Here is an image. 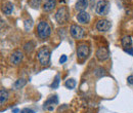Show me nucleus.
Masks as SVG:
<instances>
[{
	"label": "nucleus",
	"instance_id": "f257e3e1",
	"mask_svg": "<svg viewBox=\"0 0 133 113\" xmlns=\"http://www.w3.org/2000/svg\"><path fill=\"white\" fill-rule=\"evenodd\" d=\"M37 33L41 39H45V38L49 37L50 33H51V28H50L49 24L45 21L40 22L37 26Z\"/></svg>",
	"mask_w": 133,
	"mask_h": 113
},
{
	"label": "nucleus",
	"instance_id": "f03ea898",
	"mask_svg": "<svg viewBox=\"0 0 133 113\" xmlns=\"http://www.w3.org/2000/svg\"><path fill=\"white\" fill-rule=\"evenodd\" d=\"M37 58L41 65H48L50 61V50L46 46L41 47L38 50Z\"/></svg>",
	"mask_w": 133,
	"mask_h": 113
},
{
	"label": "nucleus",
	"instance_id": "7ed1b4c3",
	"mask_svg": "<svg viewBox=\"0 0 133 113\" xmlns=\"http://www.w3.org/2000/svg\"><path fill=\"white\" fill-rule=\"evenodd\" d=\"M69 10L66 6H62L57 9L56 14H55V21L58 23V24H65L68 22L69 20Z\"/></svg>",
	"mask_w": 133,
	"mask_h": 113
},
{
	"label": "nucleus",
	"instance_id": "20e7f679",
	"mask_svg": "<svg viewBox=\"0 0 133 113\" xmlns=\"http://www.w3.org/2000/svg\"><path fill=\"white\" fill-rule=\"evenodd\" d=\"M110 11V3L107 0H100L96 3L95 13L98 16H105Z\"/></svg>",
	"mask_w": 133,
	"mask_h": 113
},
{
	"label": "nucleus",
	"instance_id": "39448f33",
	"mask_svg": "<svg viewBox=\"0 0 133 113\" xmlns=\"http://www.w3.org/2000/svg\"><path fill=\"white\" fill-rule=\"evenodd\" d=\"M70 32H71V35L75 39H81V38H83L84 35H85L84 29L82 27L78 26V25H72L71 28H70Z\"/></svg>",
	"mask_w": 133,
	"mask_h": 113
},
{
	"label": "nucleus",
	"instance_id": "423d86ee",
	"mask_svg": "<svg viewBox=\"0 0 133 113\" xmlns=\"http://www.w3.org/2000/svg\"><path fill=\"white\" fill-rule=\"evenodd\" d=\"M111 23L108 21V20H99L97 23H96V29L99 31V32H107L111 29Z\"/></svg>",
	"mask_w": 133,
	"mask_h": 113
},
{
	"label": "nucleus",
	"instance_id": "0eeeda50",
	"mask_svg": "<svg viewBox=\"0 0 133 113\" xmlns=\"http://www.w3.org/2000/svg\"><path fill=\"white\" fill-rule=\"evenodd\" d=\"M89 55V47L86 44H80L77 47V56L79 59L83 60L85 58H87V56Z\"/></svg>",
	"mask_w": 133,
	"mask_h": 113
},
{
	"label": "nucleus",
	"instance_id": "6e6552de",
	"mask_svg": "<svg viewBox=\"0 0 133 113\" xmlns=\"http://www.w3.org/2000/svg\"><path fill=\"white\" fill-rule=\"evenodd\" d=\"M23 58H24L23 52H22L21 50H16V51H14V52L11 53L9 61H10L11 64L18 65L22 61H23Z\"/></svg>",
	"mask_w": 133,
	"mask_h": 113
},
{
	"label": "nucleus",
	"instance_id": "1a4fd4ad",
	"mask_svg": "<svg viewBox=\"0 0 133 113\" xmlns=\"http://www.w3.org/2000/svg\"><path fill=\"white\" fill-rule=\"evenodd\" d=\"M57 102H58V100H57V97H56V96H51L47 101H45L43 107H44L45 110L52 111V110L54 109V105H56Z\"/></svg>",
	"mask_w": 133,
	"mask_h": 113
},
{
	"label": "nucleus",
	"instance_id": "9d476101",
	"mask_svg": "<svg viewBox=\"0 0 133 113\" xmlns=\"http://www.w3.org/2000/svg\"><path fill=\"white\" fill-rule=\"evenodd\" d=\"M110 57V52H109V49L107 47H99V49L96 50V58L97 60L99 61H105L108 60Z\"/></svg>",
	"mask_w": 133,
	"mask_h": 113
},
{
	"label": "nucleus",
	"instance_id": "9b49d317",
	"mask_svg": "<svg viewBox=\"0 0 133 113\" xmlns=\"http://www.w3.org/2000/svg\"><path fill=\"white\" fill-rule=\"evenodd\" d=\"M77 21L81 24H87L90 21V16L86 11H80L77 15Z\"/></svg>",
	"mask_w": 133,
	"mask_h": 113
},
{
	"label": "nucleus",
	"instance_id": "f8f14e48",
	"mask_svg": "<svg viewBox=\"0 0 133 113\" xmlns=\"http://www.w3.org/2000/svg\"><path fill=\"white\" fill-rule=\"evenodd\" d=\"M88 6V0H78L76 2L75 8L78 11H85V9Z\"/></svg>",
	"mask_w": 133,
	"mask_h": 113
},
{
	"label": "nucleus",
	"instance_id": "ddd939ff",
	"mask_svg": "<svg viewBox=\"0 0 133 113\" xmlns=\"http://www.w3.org/2000/svg\"><path fill=\"white\" fill-rule=\"evenodd\" d=\"M121 43H122V46L125 47V49H130V46L132 45V38L131 36L129 35H126L122 38L121 40Z\"/></svg>",
	"mask_w": 133,
	"mask_h": 113
},
{
	"label": "nucleus",
	"instance_id": "4468645a",
	"mask_svg": "<svg viewBox=\"0 0 133 113\" xmlns=\"http://www.w3.org/2000/svg\"><path fill=\"white\" fill-rule=\"evenodd\" d=\"M55 4H56V0H46L43 5V9L45 11H50L55 7Z\"/></svg>",
	"mask_w": 133,
	"mask_h": 113
},
{
	"label": "nucleus",
	"instance_id": "2eb2a0df",
	"mask_svg": "<svg viewBox=\"0 0 133 113\" xmlns=\"http://www.w3.org/2000/svg\"><path fill=\"white\" fill-rule=\"evenodd\" d=\"M2 10H3L4 15H7V16L10 15V14L12 13V10H14V4H12L11 2H6V3L3 5Z\"/></svg>",
	"mask_w": 133,
	"mask_h": 113
},
{
	"label": "nucleus",
	"instance_id": "dca6fc26",
	"mask_svg": "<svg viewBox=\"0 0 133 113\" xmlns=\"http://www.w3.org/2000/svg\"><path fill=\"white\" fill-rule=\"evenodd\" d=\"M8 97H9L8 92H7L6 90L2 88V90L0 91V104H1V105H4V104L6 103Z\"/></svg>",
	"mask_w": 133,
	"mask_h": 113
},
{
	"label": "nucleus",
	"instance_id": "f3484780",
	"mask_svg": "<svg viewBox=\"0 0 133 113\" xmlns=\"http://www.w3.org/2000/svg\"><path fill=\"white\" fill-rule=\"evenodd\" d=\"M26 83H27L26 79L19 78V79H17V80L12 84V87H14V90H18V88H22L23 86H25Z\"/></svg>",
	"mask_w": 133,
	"mask_h": 113
},
{
	"label": "nucleus",
	"instance_id": "a211bd4d",
	"mask_svg": "<svg viewBox=\"0 0 133 113\" xmlns=\"http://www.w3.org/2000/svg\"><path fill=\"white\" fill-rule=\"evenodd\" d=\"M65 85H66V88L73 90V88H75V86H76V80L73 79V78H70V79H68V80L65 82Z\"/></svg>",
	"mask_w": 133,
	"mask_h": 113
},
{
	"label": "nucleus",
	"instance_id": "6ab92c4d",
	"mask_svg": "<svg viewBox=\"0 0 133 113\" xmlns=\"http://www.w3.org/2000/svg\"><path fill=\"white\" fill-rule=\"evenodd\" d=\"M34 47H35V45H34V43L32 41H29V42H27V43L24 45V49H25L26 52H31L34 49Z\"/></svg>",
	"mask_w": 133,
	"mask_h": 113
},
{
	"label": "nucleus",
	"instance_id": "aec40b11",
	"mask_svg": "<svg viewBox=\"0 0 133 113\" xmlns=\"http://www.w3.org/2000/svg\"><path fill=\"white\" fill-rule=\"evenodd\" d=\"M24 24H25V30H26V31H29V30L32 28V26H33L32 20H26Z\"/></svg>",
	"mask_w": 133,
	"mask_h": 113
},
{
	"label": "nucleus",
	"instance_id": "412c9836",
	"mask_svg": "<svg viewBox=\"0 0 133 113\" xmlns=\"http://www.w3.org/2000/svg\"><path fill=\"white\" fill-rule=\"evenodd\" d=\"M105 71H104V69H102V68H97V69H95L94 70V74L97 76V77H101V76H103L105 73H104Z\"/></svg>",
	"mask_w": 133,
	"mask_h": 113
},
{
	"label": "nucleus",
	"instance_id": "4be33fe9",
	"mask_svg": "<svg viewBox=\"0 0 133 113\" xmlns=\"http://www.w3.org/2000/svg\"><path fill=\"white\" fill-rule=\"evenodd\" d=\"M30 5L33 8H38L41 5V0H31L30 1Z\"/></svg>",
	"mask_w": 133,
	"mask_h": 113
},
{
	"label": "nucleus",
	"instance_id": "5701e85b",
	"mask_svg": "<svg viewBox=\"0 0 133 113\" xmlns=\"http://www.w3.org/2000/svg\"><path fill=\"white\" fill-rule=\"evenodd\" d=\"M58 85H59V75H56L55 79L53 80L52 84H51V87H52V88H57Z\"/></svg>",
	"mask_w": 133,
	"mask_h": 113
},
{
	"label": "nucleus",
	"instance_id": "b1692460",
	"mask_svg": "<svg viewBox=\"0 0 133 113\" xmlns=\"http://www.w3.org/2000/svg\"><path fill=\"white\" fill-rule=\"evenodd\" d=\"M66 59H68V58H66V55H63V56L61 57V59H59V63H61V64H64V63H66Z\"/></svg>",
	"mask_w": 133,
	"mask_h": 113
},
{
	"label": "nucleus",
	"instance_id": "393cba45",
	"mask_svg": "<svg viewBox=\"0 0 133 113\" xmlns=\"http://www.w3.org/2000/svg\"><path fill=\"white\" fill-rule=\"evenodd\" d=\"M21 113H35L32 110V109H29V108H25V109H23L22 111H21Z\"/></svg>",
	"mask_w": 133,
	"mask_h": 113
},
{
	"label": "nucleus",
	"instance_id": "a878e982",
	"mask_svg": "<svg viewBox=\"0 0 133 113\" xmlns=\"http://www.w3.org/2000/svg\"><path fill=\"white\" fill-rule=\"evenodd\" d=\"M127 82L129 84H133V75H130V76L127 77Z\"/></svg>",
	"mask_w": 133,
	"mask_h": 113
},
{
	"label": "nucleus",
	"instance_id": "bb28decb",
	"mask_svg": "<svg viewBox=\"0 0 133 113\" xmlns=\"http://www.w3.org/2000/svg\"><path fill=\"white\" fill-rule=\"evenodd\" d=\"M125 51H126L127 53H129L130 56H133V49L132 47H130V49H125Z\"/></svg>",
	"mask_w": 133,
	"mask_h": 113
},
{
	"label": "nucleus",
	"instance_id": "cd10ccee",
	"mask_svg": "<svg viewBox=\"0 0 133 113\" xmlns=\"http://www.w3.org/2000/svg\"><path fill=\"white\" fill-rule=\"evenodd\" d=\"M18 111H19V110H18L17 108H15V109L12 110V112H14V113H17V112H18Z\"/></svg>",
	"mask_w": 133,
	"mask_h": 113
},
{
	"label": "nucleus",
	"instance_id": "c85d7f7f",
	"mask_svg": "<svg viewBox=\"0 0 133 113\" xmlns=\"http://www.w3.org/2000/svg\"><path fill=\"white\" fill-rule=\"evenodd\" d=\"M61 2H63V3H65V0H61Z\"/></svg>",
	"mask_w": 133,
	"mask_h": 113
}]
</instances>
